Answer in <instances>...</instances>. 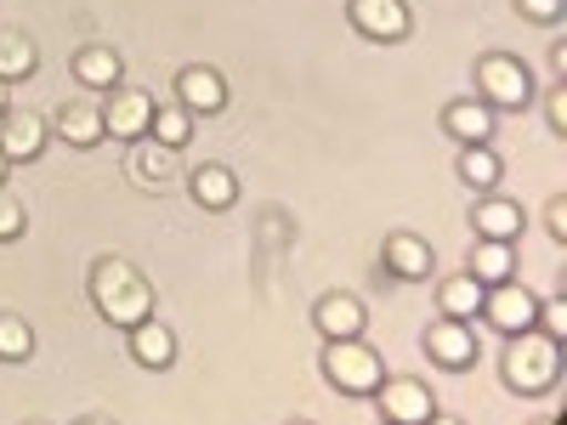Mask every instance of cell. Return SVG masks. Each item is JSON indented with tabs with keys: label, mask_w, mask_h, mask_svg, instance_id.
<instances>
[{
	"label": "cell",
	"mask_w": 567,
	"mask_h": 425,
	"mask_svg": "<svg viewBox=\"0 0 567 425\" xmlns=\"http://www.w3.org/2000/svg\"><path fill=\"white\" fill-rule=\"evenodd\" d=\"M386 267L398 278H425V272H432V245L414 239V232H392V239H386Z\"/></svg>",
	"instance_id": "cell-17"
},
{
	"label": "cell",
	"mask_w": 567,
	"mask_h": 425,
	"mask_svg": "<svg viewBox=\"0 0 567 425\" xmlns=\"http://www.w3.org/2000/svg\"><path fill=\"white\" fill-rule=\"evenodd\" d=\"M7 170H12V159H7V154H0V187H7Z\"/></svg>",
	"instance_id": "cell-32"
},
{
	"label": "cell",
	"mask_w": 567,
	"mask_h": 425,
	"mask_svg": "<svg viewBox=\"0 0 567 425\" xmlns=\"http://www.w3.org/2000/svg\"><path fill=\"white\" fill-rule=\"evenodd\" d=\"M40 148H45V120L40 114H7L0 120V154H7L12 165L40 159Z\"/></svg>",
	"instance_id": "cell-11"
},
{
	"label": "cell",
	"mask_w": 567,
	"mask_h": 425,
	"mask_svg": "<svg viewBox=\"0 0 567 425\" xmlns=\"http://www.w3.org/2000/svg\"><path fill=\"white\" fill-rule=\"evenodd\" d=\"M425 352L443 369H465V363H477V335L465 329V318H443V323L425 329Z\"/></svg>",
	"instance_id": "cell-8"
},
{
	"label": "cell",
	"mask_w": 567,
	"mask_h": 425,
	"mask_svg": "<svg viewBox=\"0 0 567 425\" xmlns=\"http://www.w3.org/2000/svg\"><path fill=\"white\" fill-rule=\"evenodd\" d=\"M0 114H7V80H0Z\"/></svg>",
	"instance_id": "cell-33"
},
{
	"label": "cell",
	"mask_w": 567,
	"mask_h": 425,
	"mask_svg": "<svg viewBox=\"0 0 567 425\" xmlns=\"http://www.w3.org/2000/svg\"><path fill=\"white\" fill-rule=\"evenodd\" d=\"M131 357H136L142 369H171V363H176V335H171L165 323L142 318V323H131Z\"/></svg>",
	"instance_id": "cell-12"
},
{
	"label": "cell",
	"mask_w": 567,
	"mask_h": 425,
	"mask_svg": "<svg viewBox=\"0 0 567 425\" xmlns=\"http://www.w3.org/2000/svg\"><path fill=\"white\" fill-rule=\"evenodd\" d=\"M534 323H545V335H550V341H561V335H567V301H545Z\"/></svg>",
	"instance_id": "cell-28"
},
{
	"label": "cell",
	"mask_w": 567,
	"mask_h": 425,
	"mask_svg": "<svg viewBox=\"0 0 567 425\" xmlns=\"http://www.w3.org/2000/svg\"><path fill=\"white\" fill-rule=\"evenodd\" d=\"M477 85H483L488 108H528V97H534V74L516 58H499V52L477 63Z\"/></svg>",
	"instance_id": "cell-4"
},
{
	"label": "cell",
	"mask_w": 567,
	"mask_h": 425,
	"mask_svg": "<svg viewBox=\"0 0 567 425\" xmlns=\"http://www.w3.org/2000/svg\"><path fill=\"white\" fill-rule=\"evenodd\" d=\"M120 74H125V63H120V52H109V45H85V52L74 58V80L91 85V91H114Z\"/></svg>",
	"instance_id": "cell-14"
},
{
	"label": "cell",
	"mask_w": 567,
	"mask_h": 425,
	"mask_svg": "<svg viewBox=\"0 0 567 425\" xmlns=\"http://www.w3.org/2000/svg\"><path fill=\"white\" fill-rule=\"evenodd\" d=\"M556 363H561V341H550L545 329H516L511 346H505V386L511 392H550L556 381Z\"/></svg>",
	"instance_id": "cell-2"
},
{
	"label": "cell",
	"mask_w": 567,
	"mask_h": 425,
	"mask_svg": "<svg viewBox=\"0 0 567 425\" xmlns=\"http://www.w3.org/2000/svg\"><path fill=\"white\" fill-rule=\"evenodd\" d=\"M511 267H516V256H511V239H483L477 250H471V278L483 283H505L511 278Z\"/></svg>",
	"instance_id": "cell-19"
},
{
	"label": "cell",
	"mask_w": 567,
	"mask_h": 425,
	"mask_svg": "<svg viewBox=\"0 0 567 425\" xmlns=\"http://www.w3.org/2000/svg\"><path fill=\"white\" fill-rule=\"evenodd\" d=\"M136 170L148 176V182H165V176H176V148H165V142H148V148L136 154Z\"/></svg>",
	"instance_id": "cell-26"
},
{
	"label": "cell",
	"mask_w": 567,
	"mask_h": 425,
	"mask_svg": "<svg viewBox=\"0 0 567 425\" xmlns=\"http://www.w3.org/2000/svg\"><path fill=\"white\" fill-rule=\"evenodd\" d=\"M545 108H550V131H567V91H561V85L545 97Z\"/></svg>",
	"instance_id": "cell-30"
},
{
	"label": "cell",
	"mask_w": 567,
	"mask_h": 425,
	"mask_svg": "<svg viewBox=\"0 0 567 425\" xmlns=\"http://www.w3.org/2000/svg\"><path fill=\"white\" fill-rule=\"evenodd\" d=\"M374 403H381L386 419L398 425H420V419H432V392H425L420 381H381V392H374Z\"/></svg>",
	"instance_id": "cell-9"
},
{
	"label": "cell",
	"mask_w": 567,
	"mask_h": 425,
	"mask_svg": "<svg viewBox=\"0 0 567 425\" xmlns=\"http://www.w3.org/2000/svg\"><path fill=\"white\" fill-rule=\"evenodd\" d=\"M91 301H97V312L114 323V329H131L142 318H154V290L131 272V261L109 256L97 261V272H91Z\"/></svg>",
	"instance_id": "cell-1"
},
{
	"label": "cell",
	"mask_w": 567,
	"mask_h": 425,
	"mask_svg": "<svg viewBox=\"0 0 567 425\" xmlns=\"http://www.w3.org/2000/svg\"><path fill=\"white\" fill-rule=\"evenodd\" d=\"M23 227H29V216H23V199H7V187H0V239H18Z\"/></svg>",
	"instance_id": "cell-27"
},
{
	"label": "cell",
	"mask_w": 567,
	"mask_h": 425,
	"mask_svg": "<svg viewBox=\"0 0 567 425\" xmlns=\"http://www.w3.org/2000/svg\"><path fill=\"white\" fill-rule=\"evenodd\" d=\"M483 318L499 329V335H516V329H534L539 301H534L528 290H516V283L505 278V283H488V290H483Z\"/></svg>",
	"instance_id": "cell-6"
},
{
	"label": "cell",
	"mask_w": 567,
	"mask_h": 425,
	"mask_svg": "<svg viewBox=\"0 0 567 425\" xmlns=\"http://www.w3.org/2000/svg\"><path fill=\"white\" fill-rule=\"evenodd\" d=\"M34 357V329L12 312H0V363H23Z\"/></svg>",
	"instance_id": "cell-24"
},
{
	"label": "cell",
	"mask_w": 567,
	"mask_h": 425,
	"mask_svg": "<svg viewBox=\"0 0 567 425\" xmlns=\"http://www.w3.org/2000/svg\"><path fill=\"white\" fill-rule=\"evenodd\" d=\"M148 125H154V97H148V91L114 85V97L103 108V131L120 136V142H136V136H148Z\"/></svg>",
	"instance_id": "cell-7"
},
{
	"label": "cell",
	"mask_w": 567,
	"mask_h": 425,
	"mask_svg": "<svg viewBox=\"0 0 567 425\" xmlns=\"http://www.w3.org/2000/svg\"><path fill=\"white\" fill-rule=\"evenodd\" d=\"M545 227H550V239H567V205H561V199H550V216H545Z\"/></svg>",
	"instance_id": "cell-31"
},
{
	"label": "cell",
	"mask_w": 567,
	"mask_h": 425,
	"mask_svg": "<svg viewBox=\"0 0 567 425\" xmlns=\"http://www.w3.org/2000/svg\"><path fill=\"white\" fill-rule=\"evenodd\" d=\"M58 136L74 142V148H97V142L109 136L103 131V108L97 103H63L58 108Z\"/></svg>",
	"instance_id": "cell-13"
},
{
	"label": "cell",
	"mask_w": 567,
	"mask_h": 425,
	"mask_svg": "<svg viewBox=\"0 0 567 425\" xmlns=\"http://www.w3.org/2000/svg\"><path fill=\"white\" fill-rule=\"evenodd\" d=\"M323 374H329V386H341L347 397H374L386 381L381 357H374L358 335H341V341L323 346Z\"/></svg>",
	"instance_id": "cell-3"
},
{
	"label": "cell",
	"mask_w": 567,
	"mask_h": 425,
	"mask_svg": "<svg viewBox=\"0 0 567 425\" xmlns=\"http://www.w3.org/2000/svg\"><path fill=\"white\" fill-rule=\"evenodd\" d=\"M312 318H318V329H323L329 341H341V335H363V307H358L352 296H323Z\"/></svg>",
	"instance_id": "cell-15"
},
{
	"label": "cell",
	"mask_w": 567,
	"mask_h": 425,
	"mask_svg": "<svg viewBox=\"0 0 567 425\" xmlns=\"http://www.w3.org/2000/svg\"><path fill=\"white\" fill-rule=\"evenodd\" d=\"M154 142H165V148H182V142L187 136H194V114H187V108H159L154 103Z\"/></svg>",
	"instance_id": "cell-25"
},
{
	"label": "cell",
	"mask_w": 567,
	"mask_h": 425,
	"mask_svg": "<svg viewBox=\"0 0 567 425\" xmlns=\"http://www.w3.org/2000/svg\"><path fill=\"white\" fill-rule=\"evenodd\" d=\"M34 40L18 29H0V80H29L34 74Z\"/></svg>",
	"instance_id": "cell-21"
},
{
	"label": "cell",
	"mask_w": 567,
	"mask_h": 425,
	"mask_svg": "<svg viewBox=\"0 0 567 425\" xmlns=\"http://www.w3.org/2000/svg\"><path fill=\"white\" fill-rule=\"evenodd\" d=\"M347 18H352V29H358L363 40H381V45H398V40L414 29V18H409L403 0H352Z\"/></svg>",
	"instance_id": "cell-5"
},
{
	"label": "cell",
	"mask_w": 567,
	"mask_h": 425,
	"mask_svg": "<svg viewBox=\"0 0 567 425\" xmlns=\"http://www.w3.org/2000/svg\"><path fill=\"white\" fill-rule=\"evenodd\" d=\"M176 97H182L187 114H221L227 108V80L216 69H182Z\"/></svg>",
	"instance_id": "cell-10"
},
{
	"label": "cell",
	"mask_w": 567,
	"mask_h": 425,
	"mask_svg": "<svg viewBox=\"0 0 567 425\" xmlns=\"http://www.w3.org/2000/svg\"><path fill=\"white\" fill-rule=\"evenodd\" d=\"M194 199L205 210H227L233 199H239V182H233V170H221V165H199L194 170Z\"/></svg>",
	"instance_id": "cell-20"
},
{
	"label": "cell",
	"mask_w": 567,
	"mask_h": 425,
	"mask_svg": "<svg viewBox=\"0 0 567 425\" xmlns=\"http://www.w3.org/2000/svg\"><path fill=\"white\" fill-rule=\"evenodd\" d=\"M443 125H449L454 142H488L494 136V108L488 103H449Z\"/></svg>",
	"instance_id": "cell-18"
},
{
	"label": "cell",
	"mask_w": 567,
	"mask_h": 425,
	"mask_svg": "<svg viewBox=\"0 0 567 425\" xmlns=\"http://www.w3.org/2000/svg\"><path fill=\"white\" fill-rule=\"evenodd\" d=\"M516 12H523L528 23H556L561 18V0H516Z\"/></svg>",
	"instance_id": "cell-29"
},
{
	"label": "cell",
	"mask_w": 567,
	"mask_h": 425,
	"mask_svg": "<svg viewBox=\"0 0 567 425\" xmlns=\"http://www.w3.org/2000/svg\"><path fill=\"white\" fill-rule=\"evenodd\" d=\"M471 227H477L483 239H516V232H523V205H511V199H483L477 210H471Z\"/></svg>",
	"instance_id": "cell-16"
},
{
	"label": "cell",
	"mask_w": 567,
	"mask_h": 425,
	"mask_svg": "<svg viewBox=\"0 0 567 425\" xmlns=\"http://www.w3.org/2000/svg\"><path fill=\"white\" fill-rule=\"evenodd\" d=\"M460 176H465L471 187H494V182H499V154H488V142H465Z\"/></svg>",
	"instance_id": "cell-23"
},
{
	"label": "cell",
	"mask_w": 567,
	"mask_h": 425,
	"mask_svg": "<svg viewBox=\"0 0 567 425\" xmlns=\"http://www.w3.org/2000/svg\"><path fill=\"white\" fill-rule=\"evenodd\" d=\"M437 301H443V318H477L483 312V283L471 272H460V278H449L437 290Z\"/></svg>",
	"instance_id": "cell-22"
}]
</instances>
